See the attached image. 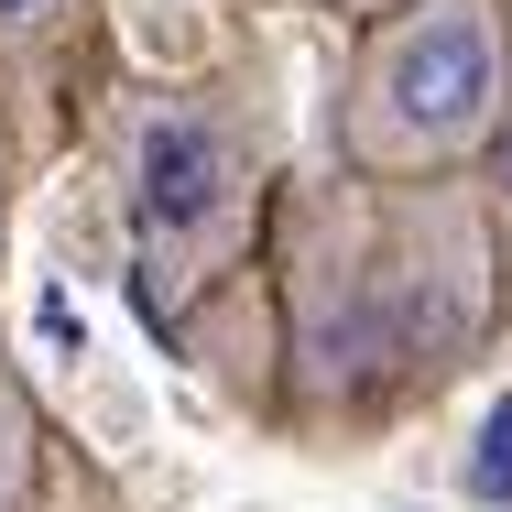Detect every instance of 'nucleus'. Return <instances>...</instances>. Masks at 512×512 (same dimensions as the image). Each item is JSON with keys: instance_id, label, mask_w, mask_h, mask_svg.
<instances>
[{"instance_id": "1", "label": "nucleus", "mask_w": 512, "mask_h": 512, "mask_svg": "<svg viewBox=\"0 0 512 512\" xmlns=\"http://www.w3.org/2000/svg\"><path fill=\"white\" fill-rule=\"evenodd\" d=\"M512 109V22L502 0H393L371 11L349 77V164L360 175H447Z\"/></svg>"}, {"instance_id": "2", "label": "nucleus", "mask_w": 512, "mask_h": 512, "mask_svg": "<svg viewBox=\"0 0 512 512\" xmlns=\"http://www.w3.org/2000/svg\"><path fill=\"white\" fill-rule=\"evenodd\" d=\"M262 197V164H251V131L218 99H142L131 120V251H142V295L175 306L207 262L251 229Z\"/></svg>"}, {"instance_id": "3", "label": "nucleus", "mask_w": 512, "mask_h": 512, "mask_svg": "<svg viewBox=\"0 0 512 512\" xmlns=\"http://www.w3.org/2000/svg\"><path fill=\"white\" fill-rule=\"evenodd\" d=\"M469 491L480 502H512V404L480 425V458H469Z\"/></svg>"}, {"instance_id": "4", "label": "nucleus", "mask_w": 512, "mask_h": 512, "mask_svg": "<svg viewBox=\"0 0 512 512\" xmlns=\"http://www.w3.org/2000/svg\"><path fill=\"white\" fill-rule=\"evenodd\" d=\"M44 22H66V0H0V33H44Z\"/></svg>"}, {"instance_id": "5", "label": "nucleus", "mask_w": 512, "mask_h": 512, "mask_svg": "<svg viewBox=\"0 0 512 512\" xmlns=\"http://www.w3.org/2000/svg\"><path fill=\"white\" fill-rule=\"evenodd\" d=\"M349 11H393V0H349Z\"/></svg>"}]
</instances>
